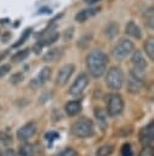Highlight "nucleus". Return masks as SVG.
Segmentation results:
<instances>
[{
    "label": "nucleus",
    "mask_w": 154,
    "mask_h": 156,
    "mask_svg": "<svg viewBox=\"0 0 154 156\" xmlns=\"http://www.w3.org/2000/svg\"><path fill=\"white\" fill-rule=\"evenodd\" d=\"M85 65H86V69H87L89 74L92 78L98 79L102 76H104V73L107 71L108 56L101 49H92L86 55Z\"/></svg>",
    "instance_id": "f257e3e1"
},
{
    "label": "nucleus",
    "mask_w": 154,
    "mask_h": 156,
    "mask_svg": "<svg viewBox=\"0 0 154 156\" xmlns=\"http://www.w3.org/2000/svg\"><path fill=\"white\" fill-rule=\"evenodd\" d=\"M70 133L80 139L91 138L95 135V124L87 117H81L74 121L70 126Z\"/></svg>",
    "instance_id": "f03ea898"
},
{
    "label": "nucleus",
    "mask_w": 154,
    "mask_h": 156,
    "mask_svg": "<svg viewBox=\"0 0 154 156\" xmlns=\"http://www.w3.org/2000/svg\"><path fill=\"white\" fill-rule=\"evenodd\" d=\"M105 85L110 90H120L125 83V73L121 67L113 66L108 71H105Z\"/></svg>",
    "instance_id": "7ed1b4c3"
},
{
    "label": "nucleus",
    "mask_w": 154,
    "mask_h": 156,
    "mask_svg": "<svg viewBox=\"0 0 154 156\" xmlns=\"http://www.w3.org/2000/svg\"><path fill=\"white\" fill-rule=\"evenodd\" d=\"M125 102L119 93H110L105 96V112L110 117H118L124 112Z\"/></svg>",
    "instance_id": "20e7f679"
},
{
    "label": "nucleus",
    "mask_w": 154,
    "mask_h": 156,
    "mask_svg": "<svg viewBox=\"0 0 154 156\" xmlns=\"http://www.w3.org/2000/svg\"><path fill=\"white\" fill-rule=\"evenodd\" d=\"M135 50V44L132 40H130L129 38H121L119 41H116V44L113 46L112 54L114 56L115 60L118 61H122L125 60L127 56H130Z\"/></svg>",
    "instance_id": "39448f33"
},
{
    "label": "nucleus",
    "mask_w": 154,
    "mask_h": 156,
    "mask_svg": "<svg viewBox=\"0 0 154 156\" xmlns=\"http://www.w3.org/2000/svg\"><path fill=\"white\" fill-rule=\"evenodd\" d=\"M89 83H90V77H89V74L85 73V72L80 73V74L74 79L73 84L70 85V88H69V94H70L72 96H80V95L85 91V89L87 88Z\"/></svg>",
    "instance_id": "423d86ee"
},
{
    "label": "nucleus",
    "mask_w": 154,
    "mask_h": 156,
    "mask_svg": "<svg viewBox=\"0 0 154 156\" xmlns=\"http://www.w3.org/2000/svg\"><path fill=\"white\" fill-rule=\"evenodd\" d=\"M74 71H75L74 63H65V65H63V66L58 69V72H57V74H56V80H55V82H56V85H58V87H64V85L69 82V79L72 78Z\"/></svg>",
    "instance_id": "0eeeda50"
},
{
    "label": "nucleus",
    "mask_w": 154,
    "mask_h": 156,
    "mask_svg": "<svg viewBox=\"0 0 154 156\" xmlns=\"http://www.w3.org/2000/svg\"><path fill=\"white\" fill-rule=\"evenodd\" d=\"M154 140V122H149L147 126L139 129L138 132V141L142 146H152Z\"/></svg>",
    "instance_id": "6e6552de"
},
{
    "label": "nucleus",
    "mask_w": 154,
    "mask_h": 156,
    "mask_svg": "<svg viewBox=\"0 0 154 156\" xmlns=\"http://www.w3.org/2000/svg\"><path fill=\"white\" fill-rule=\"evenodd\" d=\"M36 130H38L36 123H35L34 121H29V122L24 123V124L17 130L16 135H17V139H18L19 141H28L30 138H33V136L35 135Z\"/></svg>",
    "instance_id": "1a4fd4ad"
},
{
    "label": "nucleus",
    "mask_w": 154,
    "mask_h": 156,
    "mask_svg": "<svg viewBox=\"0 0 154 156\" xmlns=\"http://www.w3.org/2000/svg\"><path fill=\"white\" fill-rule=\"evenodd\" d=\"M51 73H52V71H51V68L50 67H42L41 68V71L33 78V79H30V82H29V88H32L33 90H36V89H39V88H41L46 82H49V79L51 78Z\"/></svg>",
    "instance_id": "9d476101"
},
{
    "label": "nucleus",
    "mask_w": 154,
    "mask_h": 156,
    "mask_svg": "<svg viewBox=\"0 0 154 156\" xmlns=\"http://www.w3.org/2000/svg\"><path fill=\"white\" fill-rule=\"evenodd\" d=\"M98 12H99V7H96V6H91V7H87V9H82V10H80L78 13H75L74 20H75V22H78V23H84V22L89 21L90 18H92L93 16H96Z\"/></svg>",
    "instance_id": "9b49d317"
},
{
    "label": "nucleus",
    "mask_w": 154,
    "mask_h": 156,
    "mask_svg": "<svg viewBox=\"0 0 154 156\" xmlns=\"http://www.w3.org/2000/svg\"><path fill=\"white\" fill-rule=\"evenodd\" d=\"M131 55H132V57H131L132 68L146 72V69L148 68V62H147L146 57L143 56V54L139 50H133V52Z\"/></svg>",
    "instance_id": "f8f14e48"
},
{
    "label": "nucleus",
    "mask_w": 154,
    "mask_h": 156,
    "mask_svg": "<svg viewBox=\"0 0 154 156\" xmlns=\"http://www.w3.org/2000/svg\"><path fill=\"white\" fill-rule=\"evenodd\" d=\"M144 88V80H141L133 76L130 74V78L127 79V91L136 95L139 94Z\"/></svg>",
    "instance_id": "ddd939ff"
},
{
    "label": "nucleus",
    "mask_w": 154,
    "mask_h": 156,
    "mask_svg": "<svg viewBox=\"0 0 154 156\" xmlns=\"http://www.w3.org/2000/svg\"><path fill=\"white\" fill-rule=\"evenodd\" d=\"M82 110V104L79 100H70L64 105V112L69 116V117H74L76 115H79Z\"/></svg>",
    "instance_id": "4468645a"
},
{
    "label": "nucleus",
    "mask_w": 154,
    "mask_h": 156,
    "mask_svg": "<svg viewBox=\"0 0 154 156\" xmlns=\"http://www.w3.org/2000/svg\"><path fill=\"white\" fill-rule=\"evenodd\" d=\"M125 33L129 37L133 38V39H138L139 40L142 38V30H141L139 26L135 21H129L126 23V26H125Z\"/></svg>",
    "instance_id": "2eb2a0df"
},
{
    "label": "nucleus",
    "mask_w": 154,
    "mask_h": 156,
    "mask_svg": "<svg viewBox=\"0 0 154 156\" xmlns=\"http://www.w3.org/2000/svg\"><path fill=\"white\" fill-rule=\"evenodd\" d=\"M63 55V49L62 48H52L50 50H47L44 56H42V61L44 62H56L58 61Z\"/></svg>",
    "instance_id": "dca6fc26"
},
{
    "label": "nucleus",
    "mask_w": 154,
    "mask_h": 156,
    "mask_svg": "<svg viewBox=\"0 0 154 156\" xmlns=\"http://www.w3.org/2000/svg\"><path fill=\"white\" fill-rule=\"evenodd\" d=\"M93 113H95V117L98 122V126H101L102 129H105L108 126V115H107L105 110H103L101 107H95Z\"/></svg>",
    "instance_id": "f3484780"
},
{
    "label": "nucleus",
    "mask_w": 154,
    "mask_h": 156,
    "mask_svg": "<svg viewBox=\"0 0 154 156\" xmlns=\"http://www.w3.org/2000/svg\"><path fill=\"white\" fill-rule=\"evenodd\" d=\"M18 155L19 156H36V149L35 145L28 141H24L18 149Z\"/></svg>",
    "instance_id": "a211bd4d"
},
{
    "label": "nucleus",
    "mask_w": 154,
    "mask_h": 156,
    "mask_svg": "<svg viewBox=\"0 0 154 156\" xmlns=\"http://www.w3.org/2000/svg\"><path fill=\"white\" fill-rule=\"evenodd\" d=\"M103 33H104V35L108 39L115 38L118 35V33H119V24L116 22H113V21L109 22V23H107L104 26V28H103Z\"/></svg>",
    "instance_id": "6ab92c4d"
},
{
    "label": "nucleus",
    "mask_w": 154,
    "mask_h": 156,
    "mask_svg": "<svg viewBox=\"0 0 154 156\" xmlns=\"http://www.w3.org/2000/svg\"><path fill=\"white\" fill-rule=\"evenodd\" d=\"M143 50H144L147 57L150 61H153L154 60V39L152 37H149L148 39L144 40V43H143Z\"/></svg>",
    "instance_id": "aec40b11"
},
{
    "label": "nucleus",
    "mask_w": 154,
    "mask_h": 156,
    "mask_svg": "<svg viewBox=\"0 0 154 156\" xmlns=\"http://www.w3.org/2000/svg\"><path fill=\"white\" fill-rule=\"evenodd\" d=\"M29 55H30V49H22V50H18L17 52H15L12 55L11 60L16 63H19V62H23L24 60H27Z\"/></svg>",
    "instance_id": "412c9836"
},
{
    "label": "nucleus",
    "mask_w": 154,
    "mask_h": 156,
    "mask_svg": "<svg viewBox=\"0 0 154 156\" xmlns=\"http://www.w3.org/2000/svg\"><path fill=\"white\" fill-rule=\"evenodd\" d=\"M0 143L4 145V146H11L12 143H13V139H12V133L8 130V129H2L0 130Z\"/></svg>",
    "instance_id": "4be33fe9"
},
{
    "label": "nucleus",
    "mask_w": 154,
    "mask_h": 156,
    "mask_svg": "<svg viewBox=\"0 0 154 156\" xmlns=\"http://www.w3.org/2000/svg\"><path fill=\"white\" fill-rule=\"evenodd\" d=\"M114 152V145L113 144H103L102 146H99L96 151V156H112V154Z\"/></svg>",
    "instance_id": "5701e85b"
},
{
    "label": "nucleus",
    "mask_w": 154,
    "mask_h": 156,
    "mask_svg": "<svg viewBox=\"0 0 154 156\" xmlns=\"http://www.w3.org/2000/svg\"><path fill=\"white\" fill-rule=\"evenodd\" d=\"M143 18H144V24L149 29H153V27H154V12H153V7H149L148 10H146V12L143 15Z\"/></svg>",
    "instance_id": "b1692460"
},
{
    "label": "nucleus",
    "mask_w": 154,
    "mask_h": 156,
    "mask_svg": "<svg viewBox=\"0 0 154 156\" xmlns=\"http://www.w3.org/2000/svg\"><path fill=\"white\" fill-rule=\"evenodd\" d=\"M91 40H92V34H84V35L78 40L76 45H78V48H80V49H85V48L89 46V44L91 43Z\"/></svg>",
    "instance_id": "393cba45"
},
{
    "label": "nucleus",
    "mask_w": 154,
    "mask_h": 156,
    "mask_svg": "<svg viewBox=\"0 0 154 156\" xmlns=\"http://www.w3.org/2000/svg\"><path fill=\"white\" fill-rule=\"evenodd\" d=\"M44 138H45V140L49 143V146H51L55 140H58V139L61 138V135H59L56 130H50V132H47V133L44 135Z\"/></svg>",
    "instance_id": "a878e982"
},
{
    "label": "nucleus",
    "mask_w": 154,
    "mask_h": 156,
    "mask_svg": "<svg viewBox=\"0 0 154 156\" xmlns=\"http://www.w3.org/2000/svg\"><path fill=\"white\" fill-rule=\"evenodd\" d=\"M120 154H121V156H133L132 145H131L130 143H125V144H122L121 150H120Z\"/></svg>",
    "instance_id": "bb28decb"
},
{
    "label": "nucleus",
    "mask_w": 154,
    "mask_h": 156,
    "mask_svg": "<svg viewBox=\"0 0 154 156\" xmlns=\"http://www.w3.org/2000/svg\"><path fill=\"white\" fill-rule=\"evenodd\" d=\"M55 156H79L78 151L74 150L73 147H65L64 150L59 151L58 154H56Z\"/></svg>",
    "instance_id": "cd10ccee"
},
{
    "label": "nucleus",
    "mask_w": 154,
    "mask_h": 156,
    "mask_svg": "<svg viewBox=\"0 0 154 156\" xmlns=\"http://www.w3.org/2000/svg\"><path fill=\"white\" fill-rule=\"evenodd\" d=\"M23 79H24L23 73L17 72V73H13V74L11 76V78H10V83L13 84V85H16V84H19L21 82H23Z\"/></svg>",
    "instance_id": "c85d7f7f"
},
{
    "label": "nucleus",
    "mask_w": 154,
    "mask_h": 156,
    "mask_svg": "<svg viewBox=\"0 0 154 156\" xmlns=\"http://www.w3.org/2000/svg\"><path fill=\"white\" fill-rule=\"evenodd\" d=\"M73 37H74V27L67 28V29L64 30V33H63V40H64L65 43H68V41H70V40L73 39Z\"/></svg>",
    "instance_id": "c756f323"
},
{
    "label": "nucleus",
    "mask_w": 154,
    "mask_h": 156,
    "mask_svg": "<svg viewBox=\"0 0 154 156\" xmlns=\"http://www.w3.org/2000/svg\"><path fill=\"white\" fill-rule=\"evenodd\" d=\"M138 156H154L153 146H143V149L139 151Z\"/></svg>",
    "instance_id": "7c9ffc66"
},
{
    "label": "nucleus",
    "mask_w": 154,
    "mask_h": 156,
    "mask_svg": "<svg viewBox=\"0 0 154 156\" xmlns=\"http://www.w3.org/2000/svg\"><path fill=\"white\" fill-rule=\"evenodd\" d=\"M30 33H32V29H30V28L25 29V30H24V33L22 34V37H21L19 39H18V41H17V43H16V44H15L13 46L16 48V46H19L21 44H23V43L25 41V39H28V37H29V34H30Z\"/></svg>",
    "instance_id": "2f4dec72"
},
{
    "label": "nucleus",
    "mask_w": 154,
    "mask_h": 156,
    "mask_svg": "<svg viewBox=\"0 0 154 156\" xmlns=\"http://www.w3.org/2000/svg\"><path fill=\"white\" fill-rule=\"evenodd\" d=\"M10 71H11V65H8V63L0 65V78L5 77Z\"/></svg>",
    "instance_id": "473e14b6"
},
{
    "label": "nucleus",
    "mask_w": 154,
    "mask_h": 156,
    "mask_svg": "<svg viewBox=\"0 0 154 156\" xmlns=\"http://www.w3.org/2000/svg\"><path fill=\"white\" fill-rule=\"evenodd\" d=\"M2 156H17V155H16V152H15L12 149L7 147V149L5 150V152L2 154Z\"/></svg>",
    "instance_id": "72a5a7b5"
},
{
    "label": "nucleus",
    "mask_w": 154,
    "mask_h": 156,
    "mask_svg": "<svg viewBox=\"0 0 154 156\" xmlns=\"http://www.w3.org/2000/svg\"><path fill=\"white\" fill-rule=\"evenodd\" d=\"M98 1H101V0H84V2L87 4V5H93V4L98 2Z\"/></svg>",
    "instance_id": "f704fd0d"
},
{
    "label": "nucleus",
    "mask_w": 154,
    "mask_h": 156,
    "mask_svg": "<svg viewBox=\"0 0 154 156\" xmlns=\"http://www.w3.org/2000/svg\"><path fill=\"white\" fill-rule=\"evenodd\" d=\"M0 156H2V151H1V149H0Z\"/></svg>",
    "instance_id": "c9c22d12"
},
{
    "label": "nucleus",
    "mask_w": 154,
    "mask_h": 156,
    "mask_svg": "<svg viewBox=\"0 0 154 156\" xmlns=\"http://www.w3.org/2000/svg\"><path fill=\"white\" fill-rule=\"evenodd\" d=\"M0 108H1V107H0Z\"/></svg>",
    "instance_id": "e433bc0d"
}]
</instances>
